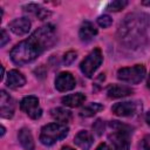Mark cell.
Masks as SVG:
<instances>
[{"mask_svg": "<svg viewBox=\"0 0 150 150\" xmlns=\"http://www.w3.org/2000/svg\"><path fill=\"white\" fill-rule=\"evenodd\" d=\"M56 42V29L48 23L38 28L28 39L19 42L9 53L12 61L18 66L27 64L49 49Z\"/></svg>", "mask_w": 150, "mask_h": 150, "instance_id": "cell-1", "label": "cell"}, {"mask_svg": "<svg viewBox=\"0 0 150 150\" xmlns=\"http://www.w3.org/2000/svg\"><path fill=\"white\" fill-rule=\"evenodd\" d=\"M150 25V16L143 13H132L124 18L118 26V39L129 48L141 47L145 38L146 28Z\"/></svg>", "mask_w": 150, "mask_h": 150, "instance_id": "cell-2", "label": "cell"}, {"mask_svg": "<svg viewBox=\"0 0 150 150\" xmlns=\"http://www.w3.org/2000/svg\"><path fill=\"white\" fill-rule=\"evenodd\" d=\"M112 132L109 134V139L114 144L115 150H129V135L131 128L118 121H112L109 123Z\"/></svg>", "mask_w": 150, "mask_h": 150, "instance_id": "cell-3", "label": "cell"}, {"mask_svg": "<svg viewBox=\"0 0 150 150\" xmlns=\"http://www.w3.org/2000/svg\"><path fill=\"white\" fill-rule=\"evenodd\" d=\"M68 127H66V124L62 123H49L45 127H42L41 129V134H40V142L43 145H53L55 144L57 141L64 138L68 135Z\"/></svg>", "mask_w": 150, "mask_h": 150, "instance_id": "cell-4", "label": "cell"}, {"mask_svg": "<svg viewBox=\"0 0 150 150\" xmlns=\"http://www.w3.org/2000/svg\"><path fill=\"white\" fill-rule=\"evenodd\" d=\"M102 61H103V56H102L101 49L100 48H95L80 63V69H81V71L83 73L84 76L91 77L94 75L95 70L101 66Z\"/></svg>", "mask_w": 150, "mask_h": 150, "instance_id": "cell-5", "label": "cell"}, {"mask_svg": "<svg viewBox=\"0 0 150 150\" xmlns=\"http://www.w3.org/2000/svg\"><path fill=\"white\" fill-rule=\"evenodd\" d=\"M145 76V67L143 64H136L134 67L121 68L117 71V79L131 84L139 83Z\"/></svg>", "mask_w": 150, "mask_h": 150, "instance_id": "cell-6", "label": "cell"}, {"mask_svg": "<svg viewBox=\"0 0 150 150\" xmlns=\"http://www.w3.org/2000/svg\"><path fill=\"white\" fill-rule=\"evenodd\" d=\"M20 108L33 120H38L42 115V109L39 105V98L33 95L23 97L20 102Z\"/></svg>", "mask_w": 150, "mask_h": 150, "instance_id": "cell-7", "label": "cell"}, {"mask_svg": "<svg viewBox=\"0 0 150 150\" xmlns=\"http://www.w3.org/2000/svg\"><path fill=\"white\" fill-rule=\"evenodd\" d=\"M76 86L75 79L69 71H61L55 77V88L59 91H68L74 89Z\"/></svg>", "mask_w": 150, "mask_h": 150, "instance_id": "cell-8", "label": "cell"}, {"mask_svg": "<svg viewBox=\"0 0 150 150\" xmlns=\"http://www.w3.org/2000/svg\"><path fill=\"white\" fill-rule=\"evenodd\" d=\"M138 110V104L136 102H117L111 107V111L117 115V116H122V117H127V116H132L136 114V111Z\"/></svg>", "mask_w": 150, "mask_h": 150, "instance_id": "cell-9", "label": "cell"}, {"mask_svg": "<svg viewBox=\"0 0 150 150\" xmlns=\"http://www.w3.org/2000/svg\"><path fill=\"white\" fill-rule=\"evenodd\" d=\"M0 115L4 118H11L14 115V103L12 97L5 91L1 90V101H0Z\"/></svg>", "mask_w": 150, "mask_h": 150, "instance_id": "cell-10", "label": "cell"}, {"mask_svg": "<svg viewBox=\"0 0 150 150\" xmlns=\"http://www.w3.org/2000/svg\"><path fill=\"white\" fill-rule=\"evenodd\" d=\"M8 26L14 34L25 35L30 29V21L28 18H19V19H14L13 21H11Z\"/></svg>", "mask_w": 150, "mask_h": 150, "instance_id": "cell-11", "label": "cell"}, {"mask_svg": "<svg viewBox=\"0 0 150 150\" xmlns=\"http://www.w3.org/2000/svg\"><path fill=\"white\" fill-rule=\"evenodd\" d=\"M132 89L128 86H123V84H110L107 88V95L110 98H120V97H124L128 96L130 94H132Z\"/></svg>", "mask_w": 150, "mask_h": 150, "instance_id": "cell-12", "label": "cell"}, {"mask_svg": "<svg viewBox=\"0 0 150 150\" xmlns=\"http://www.w3.org/2000/svg\"><path fill=\"white\" fill-rule=\"evenodd\" d=\"M94 142L93 135L87 130H81L74 137V143L82 150H89Z\"/></svg>", "mask_w": 150, "mask_h": 150, "instance_id": "cell-13", "label": "cell"}, {"mask_svg": "<svg viewBox=\"0 0 150 150\" xmlns=\"http://www.w3.org/2000/svg\"><path fill=\"white\" fill-rule=\"evenodd\" d=\"M96 34H97V29L94 27V25H93L90 21H84V22H82V25H81V27H80V32H79V36H80L81 41L88 42V41H90Z\"/></svg>", "mask_w": 150, "mask_h": 150, "instance_id": "cell-14", "label": "cell"}, {"mask_svg": "<svg viewBox=\"0 0 150 150\" xmlns=\"http://www.w3.org/2000/svg\"><path fill=\"white\" fill-rule=\"evenodd\" d=\"M26 83V79L25 76L16 69H12L9 70L8 75H7V86L12 89H16L19 87H22Z\"/></svg>", "mask_w": 150, "mask_h": 150, "instance_id": "cell-15", "label": "cell"}, {"mask_svg": "<svg viewBox=\"0 0 150 150\" xmlns=\"http://www.w3.org/2000/svg\"><path fill=\"white\" fill-rule=\"evenodd\" d=\"M18 138L20 144L26 149V150H34V141L32 132L27 128H22L18 132Z\"/></svg>", "mask_w": 150, "mask_h": 150, "instance_id": "cell-16", "label": "cell"}, {"mask_svg": "<svg viewBox=\"0 0 150 150\" xmlns=\"http://www.w3.org/2000/svg\"><path fill=\"white\" fill-rule=\"evenodd\" d=\"M23 9L28 13H33L40 20H45V19H47L52 15V13L48 9L41 7L40 5H36V4H28V5L23 6Z\"/></svg>", "mask_w": 150, "mask_h": 150, "instance_id": "cell-17", "label": "cell"}, {"mask_svg": "<svg viewBox=\"0 0 150 150\" xmlns=\"http://www.w3.org/2000/svg\"><path fill=\"white\" fill-rule=\"evenodd\" d=\"M62 103L67 107H70V108H75V107H79L81 105L84 101H86V95L82 94V93H75V94H69L64 97H62Z\"/></svg>", "mask_w": 150, "mask_h": 150, "instance_id": "cell-18", "label": "cell"}, {"mask_svg": "<svg viewBox=\"0 0 150 150\" xmlns=\"http://www.w3.org/2000/svg\"><path fill=\"white\" fill-rule=\"evenodd\" d=\"M50 115L55 121L62 124H66L67 122H69L71 117V112L64 108H54L50 110Z\"/></svg>", "mask_w": 150, "mask_h": 150, "instance_id": "cell-19", "label": "cell"}, {"mask_svg": "<svg viewBox=\"0 0 150 150\" xmlns=\"http://www.w3.org/2000/svg\"><path fill=\"white\" fill-rule=\"evenodd\" d=\"M103 109V105L101 103H97V102H91L87 105H84L81 111H80V115L81 116H84V117H90V116H94L96 112L101 111Z\"/></svg>", "mask_w": 150, "mask_h": 150, "instance_id": "cell-20", "label": "cell"}, {"mask_svg": "<svg viewBox=\"0 0 150 150\" xmlns=\"http://www.w3.org/2000/svg\"><path fill=\"white\" fill-rule=\"evenodd\" d=\"M127 5H128L127 0H115V1H111V2L108 4L107 11H109V12H118V11L123 9Z\"/></svg>", "mask_w": 150, "mask_h": 150, "instance_id": "cell-21", "label": "cell"}, {"mask_svg": "<svg viewBox=\"0 0 150 150\" xmlns=\"http://www.w3.org/2000/svg\"><path fill=\"white\" fill-rule=\"evenodd\" d=\"M97 23L100 27H103V28H107V27H110L111 23H112V19L107 15V14H103L101 16L97 18Z\"/></svg>", "mask_w": 150, "mask_h": 150, "instance_id": "cell-22", "label": "cell"}, {"mask_svg": "<svg viewBox=\"0 0 150 150\" xmlns=\"http://www.w3.org/2000/svg\"><path fill=\"white\" fill-rule=\"evenodd\" d=\"M93 130L95 131V134L97 136H101L104 131V122L101 118H97L94 123H93Z\"/></svg>", "mask_w": 150, "mask_h": 150, "instance_id": "cell-23", "label": "cell"}, {"mask_svg": "<svg viewBox=\"0 0 150 150\" xmlns=\"http://www.w3.org/2000/svg\"><path fill=\"white\" fill-rule=\"evenodd\" d=\"M76 57H77L76 52H73V50L67 52V53L64 54V56H63V62H64L67 66H69V64H71V63L76 60Z\"/></svg>", "mask_w": 150, "mask_h": 150, "instance_id": "cell-24", "label": "cell"}, {"mask_svg": "<svg viewBox=\"0 0 150 150\" xmlns=\"http://www.w3.org/2000/svg\"><path fill=\"white\" fill-rule=\"evenodd\" d=\"M138 150H150V135H145L142 138Z\"/></svg>", "mask_w": 150, "mask_h": 150, "instance_id": "cell-25", "label": "cell"}, {"mask_svg": "<svg viewBox=\"0 0 150 150\" xmlns=\"http://www.w3.org/2000/svg\"><path fill=\"white\" fill-rule=\"evenodd\" d=\"M8 40H9V38H8L7 33H6V30H5V29H1V42H0L1 47H2V46H5V45H6V42H7Z\"/></svg>", "mask_w": 150, "mask_h": 150, "instance_id": "cell-26", "label": "cell"}, {"mask_svg": "<svg viewBox=\"0 0 150 150\" xmlns=\"http://www.w3.org/2000/svg\"><path fill=\"white\" fill-rule=\"evenodd\" d=\"M96 150H111V149H110V146H109L107 143H101V144L96 148Z\"/></svg>", "mask_w": 150, "mask_h": 150, "instance_id": "cell-27", "label": "cell"}, {"mask_svg": "<svg viewBox=\"0 0 150 150\" xmlns=\"http://www.w3.org/2000/svg\"><path fill=\"white\" fill-rule=\"evenodd\" d=\"M145 121H146V123L150 125V110L146 112V115H145Z\"/></svg>", "mask_w": 150, "mask_h": 150, "instance_id": "cell-28", "label": "cell"}, {"mask_svg": "<svg viewBox=\"0 0 150 150\" xmlns=\"http://www.w3.org/2000/svg\"><path fill=\"white\" fill-rule=\"evenodd\" d=\"M61 150H75V149H73V148H70V146H63Z\"/></svg>", "mask_w": 150, "mask_h": 150, "instance_id": "cell-29", "label": "cell"}, {"mask_svg": "<svg viewBox=\"0 0 150 150\" xmlns=\"http://www.w3.org/2000/svg\"><path fill=\"white\" fill-rule=\"evenodd\" d=\"M142 5H146V6H150V1H143Z\"/></svg>", "mask_w": 150, "mask_h": 150, "instance_id": "cell-30", "label": "cell"}, {"mask_svg": "<svg viewBox=\"0 0 150 150\" xmlns=\"http://www.w3.org/2000/svg\"><path fill=\"white\" fill-rule=\"evenodd\" d=\"M4 135H5V128L1 127V136H4Z\"/></svg>", "mask_w": 150, "mask_h": 150, "instance_id": "cell-31", "label": "cell"}, {"mask_svg": "<svg viewBox=\"0 0 150 150\" xmlns=\"http://www.w3.org/2000/svg\"><path fill=\"white\" fill-rule=\"evenodd\" d=\"M148 87L150 88V75H149V77H148Z\"/></svg>", "mask_w": 150, "mask_h": 150, "instance_id": "cell-32", "label": "cell"}]
</instances>
